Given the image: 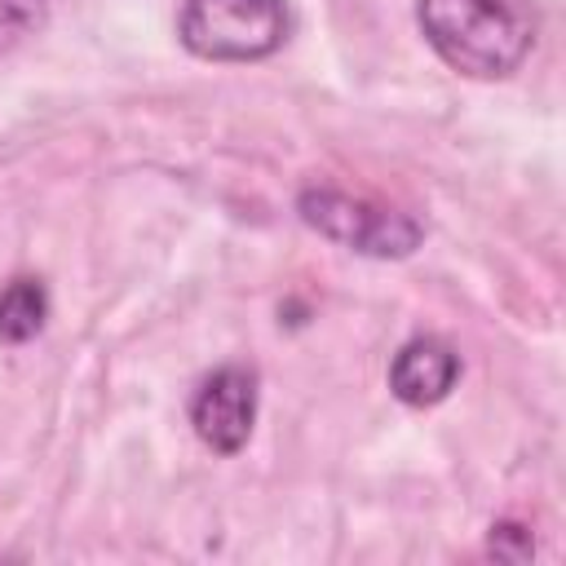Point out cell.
<instances>
[{"instance_id": "obj_1", "label": "cell", "mask_w": 566, "mask_h": 566, "mask_svg": "<svg viewBox=\"0 0 566 566\" xmlns=\"http://www.w3.org/2000/svg\"><path fill=\"white\" fill-rule=\"evenodd\" d=\"M424 44L469 80L513 75L539 35L531 0H416Z\"/></svg>"}, {"instance_id": "obj_2", "label": "cell", "mask_w": 566, "mask_h": 566, "mask_svg": "<svg viewBox=\"0 0 566 566\" xmlns=\"http://www.w3.org/2000/svg\"><path fill=\"white\" fill-rule=\"evenodd\" d=\"M296 217L327 243L376 261H402L424 243V226L411 212L371 195H349L340 186H305L296 195Z\"/></svg>"}, {"instance_id": "obj_3", "label": "cell", "mask_w": 566, "mask_h": 566, "mask_svg": "<svg viewBox=\"0 0 566 566\" xmlns=\"http://www.w3.org/2000/svg\"><path fill=\"white\" fill-rule=\"evenodd\" d=\"M292 31L287 0H181L177 40L203 62H261Z\"/></svg>"}, {"instance_id": "obj_4", "label": "cell", "mask_w": 566, "mask_h": 566, "mask_svg": "<svg viewBox=\"0 0 566 566\" xmlns=\"http://www.w3.org/2000/svg\"><path fill=\"white\" fill-rule=\"evenodd\" d=\"M256 398H261V376L248 363H226L208 371L190 398V429L195 438L217 451L234 455L248 447L252 424H256Z\"/></svg>"}, {"instance_id": "obj_5", "label": "cell", "mask_w": 566, "mask_h": 566, "mask_svg": "<svg viewBox=\"0 0 566 566\" xmlns=\"http://www.w3.org/2000/svg\"><path fill=\"white\" fill-rule=\"evenodd\" d=\"M460 380V354L442 336H411L389 358V394L407 407L442 402Z\"/></svg>"}, {"instance_id": "obj_6", "label": "cell", "mask_w": 566, "mask_h": 566, "mask_svg": "<svg viewBox=\"0 0 566 566\" xmlns=\"http://www.w3.org/2000/svg\"><path fill=\"white\" fill-rule=\"evenodd\" d=\"M49 323V287L40 274H18L0 287V340L27 345Z\"/></svg>"}, {"instance_id": "obj_7", "label": "cell", "mask_w": 566, "mask_h": 566, "mask_svg": "<svg viewBox=\"0 0 566 566\" xmlns=\"http://www.w3.org/2000/svg\"><path fill=\"white\" fill-rule=\"evenodd\" d=\"M44 22H49V0H0V53L44 31Z\"/></svg>"}]
</instances>
